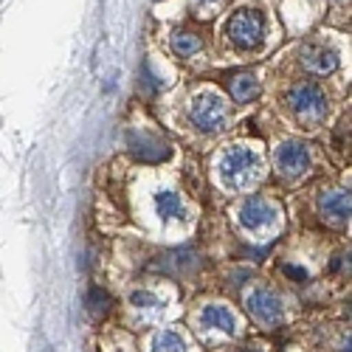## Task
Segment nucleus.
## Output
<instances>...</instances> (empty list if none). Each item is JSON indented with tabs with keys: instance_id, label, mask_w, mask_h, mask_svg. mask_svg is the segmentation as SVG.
<instances>
[{
	"instance_id": "f257e3e1",
	"label": "nucleus",
	"mask_w": 352,
	"mask_h": 352,
	"mask_svg": "<svg viewBox=\"0 0 352 352\" xmlns=\"http://www.w3.org/2000/svg\"><path fill=\"white\" fill-rule=\"evenodd\" d=\"M212 178L226 195H251V189L265 178V158L248 141L226 144L212 161Z\"/></svg>"
},
{
	"instance_id": "ddd939ff",
	"label": "nucleus",
	"mask_w": 352,
	"mask_h": 352,
	"mask_svg": "<svg viewBox=\"0 0 352 352\" xmlns=\"http://www.w3.org/2000/svg\"><path fill=\"white\" fill-rule=\"evenodd\" d=\"M228 94L237 104H248L259 94V79L254 74H234L228 79Z\"/></svg>"
},
{
	"instance_id": "9d476101",
	"label": "nucleus",
	"mask_w": 352,
	"mask_h": 352,
	"mask_svg": "<svg viewBox=\"0 0 352 352\" xmlns=\"http://www.w3.org/2000/svg\"><path fill=\"white\" fill-rule=\"evenodd\" d=\"M195 324L200 333H220V336H237L243 330V321H240L237 310L223 305V302L203 305L195 316Z\"/></svg>"
},
{
	"instance_id": "7ed1b4c3",
	"label": "nucleus",
	"mask_w": 352,
	"mask_h": 352,
	"mask_svg": "<svg viewBox=\"0 0 352 352\" xmlns=\"http://www.w3.org/2000/svg\"><path fill=\"white\" fill-rule=\"evenodd\" d=\"M271 40V17L268 9L259 3H243L237 6L223 25V43L231 54L237 56H256L265 51Z\"/></svg>"
},
{
	"instance_id": "f03ea898",
	"label": "nucleus",
	"mask_w": 352,
	"mask_h": 352,
	"mask_svg": "<svg viewBox=\"0 0 352 352\" xmlns=\"http://www.w3.org/2000/svg\"><path fill=\"white\" fill-rule=\"evenodd\" d=\"M279 107L285 119L305 133H316L327 124L330 119V96L324 85L313 79H296L282 87L279 94Z\"/></svg>"
},
{
	"instance_id": "9b49d317",
	"label": "nucleus",
	"mask_w": 352,
	"mask_h": 352,
	"mask_svg": "<svg viewBox=\"0 0 352 352\" xmlns=\"http://www.w3.org/2000/svg\"><path fill=\"white\" fill-rule=\"evenodd\" d=\"M341 56L338 51L324 40H310L299 48V65L313 76H330L338 71Z\"/></svg>"
},
{
	"instance_id": "4468645a",
	"label": "nucleus",
	"mask_w": 352,
	"mask_h": 352,
	"mask_svg": "<svg viewBox=\"0 0 352 352\" xmlns=\"http://www.w3.org/2000/svg\"><path fill=\"white\" fill-rule=\"evenodd\" d=\"M169 48L181 56V60H192L195 54L203 51V37L189 32V28H181V32H175L172 40H169Z\"/></svg>"
},
{
	"instance_id": "2eb2a0df",
	"label": "nucleus",
	"mask_w": 352,
	"mask_h": 352,
	"mask_svg": "<svg viewBox=\"0 0 352 352\" xmlns=\"http://www.w3.org/2000/svg\"><path fill=\"white\" fill-rule=\"evenodd\" d=\"M130 305L135 310H158L161 307V299L155 296V293H150V290H135L133 296H130Z\"/></svg>"
},
{
	"instance_id": "39448f33",
	"label": "nucleus",
	"mask_w": 352,
	"mask_h": 352,
	"mask_svg": "<svg viewBox=\"0 0 352 352\" xmlns=\"http://www.w3.org/2000/svg\"><path fill=\"white\" fill-rule=\"evenodd\" d=\"M186 116L192 130H197L200 135H220L231 124V104L217 87L203 85L189 96Z\"/></svg>"
},
{
	"instance_id": "f8f14e48",
	"label": "nucleus",
	"mask_w": 352,
	"mask_h": 352,
	"mask_svg": "<svg viewBox=\"0 0 352 352\" xmlns=\"http://www.w3.org/2000/svg\"><path fill=\"white\" fill-rule=\"evenodd\" d=\"M150 352H189V341L184 338L181 330L175 327H164V330H155L150 336V344H146Z\"/></svg>"
},
{
	"instance_id": "1a4fd4ad",
	"label": "nucleus",
	"mask_w": 352,
	"mask_h": 352,
	"mask_svg": "<svg viewBox=\"0 0 352 352\" xmlns=\"http://www.w3.org/2000/svg\"><path fill=\"white\" fill-rule=\"evenodd\" d=\"M316 214L324 226H330L336 231H344L349 226V189L321 186L316 192Z\"/></svg>"
},
{
	"instance_id": "6e6552de",
	"label": "nucleus",
	"mask_w": 352,
	"mask_h": 352,
	"mask_svg": "<svg viewBox=\"0 0 352 352\" xmlns=\"http://www.w3.org/2000/svg\"><path fill=\"white\" fill-rule=\"evenodd\" d=\"M245 307H248L251 318L259 321L262 327H279L285 321V302L268 285H254L245 296Z\"/></svg>"
},
{
	"instance_id": "0eeeda50",
	"label": "nucleus",
	"mask_w": 352,
	"mask_h": 352,
	"mask_svg": "<svg viewBox=\"0 0 352 352\" xmlns=\"http://www.w3.org/2000/svg\"><path fill=\"white\" fill-rule=\"evenodd\" d=\"M150 209H153V220H158L164 228H178L192 223V206L184 197V192L172 189V186H158L150 195Z\"/></svg>"
},
{
	"instance_id": "423d86ee",
	"label": "nucleus",
	"mask_w": 352,
	"mask_h": 352,
	"mask_svg": "<svg viewBox=\"0 0 352 352\" xmlns=\"http://www.w3.org/2000/svg\"><path fill=\"white\" fill-rule=\"evenodd\" d=\"M271 164H274V172L285 184H302L305 178L313 175L316 155H313V146L307 141L282 138V141H276L274 153H271Z\"/></svg>"
},
{
	"instance_id": "20e7f679",
	"label": "nucleus",
	"mask_w": 352,
	"mask_h": 352,
	"mask_svg": "<svg viewBox=\"0 0 352 352\" xmlns=\"http://www.w3.org/2000/svg\"><path fill=\"white\" fill-rule=\"evenodd\" d=\"M231 220L251 243H271L282 231V206L265 195H243L231 209Z\"/></svg>"
},
{
	"instance_id": "dca6fc26",
	"label": "nucleus",
	"mask_w": 352,
	"mask_h": 352,
	"mask_svg": "<svg viewBox=\"0 0 352 352\" xmlns=\"http://www.w3.org/2000/svg\"><path fill=\"white\" fill-rule=\"evenodd\" d=\"M197 9H209V6H217V0H192Z\"/></svg>"
}]
</instances>
